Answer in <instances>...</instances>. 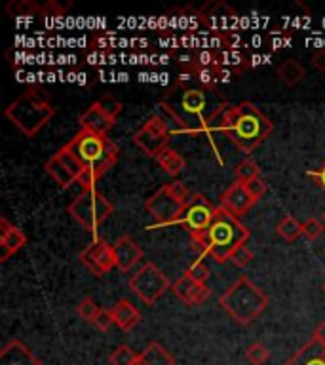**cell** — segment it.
<instances>
[{
    "label": "cell",
    "mask_w": 325,
    "mask_h": 365,
    "mask_svg": "<svg viewBox=\"0 0 325 365\" xmlns=\"http://www.w3.org/2000/svg\"><path fill=\"white\" fill-rule=\"evenodd\" d=\"M302 228H304V225H302L297 217L285 215L284 219L278 223L276 232H278V236H282L285 242H295L299 236H302Z\"/></svg>",
    "instance_id": "4316f807"
},
{
    "label": "cell",
    "mask_w": 325,
    "mask_h": 365,
    "mask_svg": "<svg viewBox=\"0 0 325 365\" xmlns=\"http://www.w3.org/2000/svg\"><path fill=\"white\" fill-rule=\"evenodd\" d=\"M312 65L316 71L325 72V50H316L312 54Z\"/></svg>",
    "instance_id": "ab89813d"
},
{
    "label": "cell",
    "mask_w": 325,
    "mask_h": 365,
    "mask_svg": "<svg viewBox=\"0 0 325 365\" xmlns=\"http://www.w3.org/2000/svg\"><path fill=\"white\" fill-rule=\"evenodd\" d=\"M324 291H325V281H324Z\"/></svg>",
    "instance_id": "7bdbcfd3"
},
{
    "label": "cell",
    "mask_w": 325,
    "mask_h": 365,
    "mask_svg": "<svg viewBox=\"0 0 325 365\" xmlns=\"http://www.w3.org/2000/svg\"><path fill=\"white\" fill-rule=\"evenodd\" d=\"M4 114L25 137H35L53 118L55 108L44 94L33 88V90L23 91L16 101L10 103Z\"/></svg>",
    "instance_id": "8992f818"
},
{
    "label": "cell",
    "mask_w": 325,
    "mask_h": 365,
    "mask_svg": "<svg viewBox=\"0 0 325 365\" xmlns=\"http://www.w3.org/2000/svg\"><path fill=\"white\" fill-rule=\"evenodd\" d=\"M324 221H325V213H324Z\"/></svg>",
    "instance_id": "ee69618b"
},
{
    "label": "cell",
    "mask_w": 325,
    "mask_h": 365,
    "mask_svg": "<svg viewBox=\"0 0 325 365\" xmlns=\"http://www.w3.org/2000/svg\"><path fill=\"white\" fill-rule=\"evenodd\" d=\"M42 6H44V13L42 16H63L71 8V2L61 4L57 0H48L46 4H42Z\"/></svg>",
    "instance_id": "8d00e7d4"
},
{
    "label": "cell",
    "mask_w": 325,
    "mask_h": 365,
    "mask_svg": "<svg viewBox=\"0 0 325 365\" xmlns=\"http://www.w3.org/2000/svg\"><path fill=\"white\" fill-rule=\"evenodd\" d=\"M95 103H97V105H99V107L113 120L119 118L120 114H122V111H124V103L120 101V99H116L114 96H103Z\"/></svg>",
    "instance_id": "1f68e13d"
},
{
    "label": "cell",
    "mask_w": 325,
    "mask_h": 365,
    "mask_svg": "<svg viewBox=\"0 0 325 365\" xmlns=\"http://www.w3.org/2000/svg\"><path fill=\"white\" fill-rule=\"evenodd\" d=\"M128 286L143 303L154 305L162 295L166 293L167 289H172L173 283L167 280V276L156 264L145 263L136 274L131 276Z\"/></svg>",
    "instance_id": "9c48e42d"
},
{
    "label": "cell",
    "mask_w": 325,
    "mask_h": 365,
    "mask_svg": "<svg viewBox=\"0 0 325 365\" xmlns=\"http://www.w3.org/2000/svg\"><path fill=\"white\" fill-rule=\"evenodd\" d=\"M257 204L253 198L249 196V192L246 191V185L240 183V181H234L228 185L223 194H221V206L223 210H226L228 213H232L234 217H240L246 215L253 206Z\"/></svg>",
    "instance_id": "9a60e30c"
},
{
    "label": "cell",
    "mask_w": 325,
    "mask_h": 365,
    "mask_svg": "<svg viewBox=\"0 0 325 365\" xmlns=\"http://www.w3.org/2000/svg\"><path fill=\"white\" fill-rule=\"evenodd\" d=\"M65 147L77 156L86 169L80 179L84 189H95V183L116 164L120 152L119 145L109 135H101L89 130H80Z\"/></svg>",
    "instance_id": "3957f363"
},
{
    "label": "cell",
    "mask_w": 325,
    "mask_h": 365,
    "mask_svg": "<svg viewBox=\"0 0 325 365\" xmlns=\"http://www.w3.org/2000/svg\"><path fill=\"white\" fill-rule=\"evenodd\" d=\"M284 365H325V347L312 337Z\"/></svg>",
    "instance_id": "7402d4cb"
},
{
    "label": "cell",
    "mask_w": 325,
    "mask_h": 365,
    "mask_svg": "<svg viewBox=\"0 0 325 365\" xmlns=\"http://www.w3.org/2000/svg\"><path fill=\"white\" fill-rule=\"evenodd\" d=\"M80 261L94 276H97V278L105 276L106 272H111L116 266L113 244H109L101 236H94V240L80 253Z\"/></svg>",
    "instance_id": "5bb4252c"
},
{
    "label": "cell",
    "mask_w": 325,
    "mask_h": 365,
    "mask_svg": "<svg viewBox=\"0 0 325 365\" xmlns=\"http://www.w3.org/2000/svg\"><path fill=\"white\" fill-rule=\"evenodd\" d=\"M6 13L10 18H33L44 13V6L35 0H12L6 4Z\"/></svg>",
    "instance_id": "484cf974"
},
{
    "label": "cell",
    "mask_w": 325,
    "mask_h": 365,
    "mask_svg": "<svg viewBox=\"0 0 325 365\" xmlns=\"http://www.w3.org/2000/svg\"><path fill=\"white\" fill-rule=\"evenodd\" d=\"M170 141H172V132H170L166 118L160 116V114H153L133 133V145L137 149H141L147 156L154 158V160L158 158L160 152H164L167 149Z\"/></svg>",
    "instance_id": "30bf717a"
},
{
    "label": "cell",
    "mask_w": 325,
    "mask_h": 365,
    "mask_svg": "<svg viewBox=\"0 0 325 365\" xmlns=\"http://www.w3.org/2000/svg\"><path fill=\"white\" fill-rule=\"evenodd\" d=\"M308 177L319 186V189H324L325 192V162L319 166L318 169H314V172H308Z\"/></svg>",
    "instance_id": "f35d334b"
},
{
    "label": "cell",
    "mask_w": 325,
    "mask_h": 365,
    "mask_svg": "<svg viewBox=\"0 0 325 365\" xmlns=\"http://www.w3.org/2000/svg\"><path fill=\"white\" fill-rule=\"evenodd\" d=\"M156 162H158L160 168L164 169L167 175H172V177H177V175L187 168V160H184L183 156L179 155L177 150L170 149V147H167L164 152H160Z\"/></svg>",
    "instance_id": "cb8c5ba5"
},
{
    "label": "cell",
    "mask_w": 325,
    "mask_h": 365,
    "mask_svg": "<svg viewBox=\"0 0 325 365\" xmlns=\"http://www.w3.org/2000/svg\"><path fill=\"white\" fill-rule=\"evenodd\" d=\"M243 185H246V191L249 192V196L253 198L255 202H259L260 198L266 194V191H268L266 181H263L260 177H255V179L248 181V183H243Z\"/></svg>",
    "instance_id": "e575fe53"
},
{
    "label": "cell",
    "mask_w": 325,
    "mask_h": 365,
    "mask_svg": "<svg viewBox=\"0 0 325 365\" xmlns=\"http://www.w3.org/2000/svg\"><path fill=\"white\" fill-rule=\"evenodd\" d=\"M274 124L251 101L226 105L215 122L213 133H223L243 155H251L272 133ZM213 137V135H211Z\"/></svg>",
    "instance_id": "7a4b0ae2"
},
{
    "label": "cell",
    "mask_w": 325,
    "mask_h": 365,
    "mask_svg": "<svg viewBox=\"0 0 325 365\" xmlns=\"http://www.w3.org/2000/svg\"><path fill=\"white\" fill-rule=\"evenodd\" d=\"M143 365H175V358L160 342H150L141 352Z\"/></svg>",
    "instance_id": "d4e9b609"
},
{
    "label": "cell",
    "mask_w": 325,
    "mask_h": 365,
    "mask_svg": "<svg viewBox=\"0 0 325 365\" xmlns=\"http://www.w3.org/2000/svg\"><path fill=\"white\" fill-rule=\"evenodd\" d=\"M304 77H307V69H304L297 60H285L284 63L278 67V78L287 86V88L297 86Z\"/></svg>",
    "instance_id": "603a6c76"
},
{
    "label": "cell",
    "mask_w": 325,
    "mask_h": 365,
    "mask_svg": "<svg viewBox=\"0 0 325 365\" xmlns=\"http://www.w3.org/2000/svg\"><path fill=\"white\" fill-rule=\"evenodd\" d=\"M137 358H139V354L133 348L122 344V347L114 348L113 354L109 356V361H111V365H133Z\"/></svg>",
    "instance_id": "f1b7e54d"
},
{
    "label": "cell",
    "mask_w": 325,
    "mask_h": 365,
    "mask_svg": "<svg viewBox=\"0 0 325 365\" xmlns=\"http://www.w3.org/2000/svg\"><path fill=\"white\" fill-rule=\"evenodd\" d=\"M78 122H80V130H89V132L101 133V135H109V132H111L114 128V124H116V120L111 118L97 103H94L92 107L86 108V111L80 114Z\"/></svg>",
    "instance_id": "d6986e66"
},
{
    "label": "cell",
    "mask_w": 325,
    "mask_h": 365,
    "mask_svg": "<svg viewBox=\"0 0 325 365\" xmlns=\"http://www.w3.org/2000/svg\"><path fill=\"white\" fill-rule=\"evenodd\" d=\"M226 105L228 101L219 88L184 86L183 82H177L160 99V107L166 111L167 116L173 118L183 132L190 135L206 133L209 137L213 135L215 122Z\"/></svg>",
    "instance_id": "6da1fadb"
},
{
    "label": "cell",
    "mask_w": 325,
    "mask_h": 365,
    "mask_svg": "<svg viewBox=\"0 0 325 365\" xmlns=\"http://www.w3.org/2000/svg\"><path fill=\"white\" fill-rule=\"evenodd\" d=\"M114 257H116V269L122 272H130L143 259V249L131 236H120L113 244Z\"/></svg>",
    "instance_id": "ac0fdd59"
},
{
    "label": "cell",
    "mask_w": 325,
    "mask_h": 365,
    "mask_svg": "<svg viewBox=\"0 0 325 365\" xmlns=\"http://www.w3.org/2000/svg\"><path fill=\"white\" fill-rule=\"evenodd\" d=\"M215 213H217V208L206 196L192 194L187 210L179 217L177 225H181L192 236V242H194V240H200L207 232V228L215 219Z\"/></svg>",
    "instance_id": "8fae6325"
},
{
    "label": "cell",
    "mask_w": 325,
    "mask_h": 365,
    "mask_svg": "<svg viewBox=\"0 0 325 365\" xmlns=\"http://www.w3.org/2000/svg\"><path fill=\"white\" fill-rule=\"evenodd\" d=\"M94 325L99 331L111 330V327H113V325H114L113 312L106 310V308H101V312H99V314H97V318H95V320H94Z\"/></svg>",
    "instance_id": "d590c367"
},
{
    "label": "cell",
    "mask_w": 325,
    "mask_h": 365,
    "mask_svg": "<svg viewBox=\"0 0 325 365\" xmlns=\"http://www.w3.org/2000/svg\"><path fill=\"white\" fill-rule=\"evenodd\" d=\"M314 339L318 342H321L325 347V320L321 323H319L318 327H316V331H314Z\"/></svg>",
    "instance_id": "60d3db41"
},
{
    "label": "cell",
    "mask_w": 325,
    "mask_h": 365,
    "mask_svg": "<svg viewBox=\"0 0 325 365\" xmlns=\"http://www.w3.org/2000/svg\"><path fill=\"white\" fill-rule=\"evenodd\" d=\"M44 172L52 177L61 189H69L75 183H80V179L86 174L84 166L78 162V158L72 155L67 147H61L50 160L44 164Z\"/></svg>",
    "instance_id": "7c38bea8"
},
{
    "label": "cell",
    "mask_w": 325,
    "mask_h": 365,
    "mask_svg": "<svg viewBox=\"0 0 325 365\" xmlns=\"http://www.w3.org/2000/svg\"><path fill=\"white\" fill-rule=\"evenodd\" d=\"M234 174H236V181L248 183V181L255 179V177H260V168L253 158H243L242 162H238Z\"/></svg>",
    "instance_id": "83f0119b"
},
{
    "label": "cell",
    "mask_w": 325,
    "mask_h": 365,
    "mask_svg": "<svg viewBox=\"0 0 325 365\" xmlns=\"http://www.w3.org/2000/svg\"><path fill=\"white\" fill-rule=\"evenodd\" d=\"M190 198L192 194L181 181H172L167 185L160 186L158 191L145 202V208L156 221L154 225L147 227L148 230L166 227V225H177L179 217L189 206Z\"/></svg>",
    "instance_id": "52a82bcc"
},
{
    "label": "cell",
    "mask_w": 325,
    "mask_h": 365,
    "mask_svg": "<svg viewBox=\"0 0 325 365\" xmlns=\"http://www.w3.org/2000/svg\"><path fill=\"white\" fill-rule=\"evenodd\" d=\"M0 365H42V361L18 339H12L0 350Z\"/></svg>",
    "instance_id": "ffe728a7"
},
{
    "label": "cell",
    "mask_w": 325,
    "mask_h": 365,
    "mask_svg": "<svg viewBox=\"0 0 325 365\" xmlns=\"http://www.w3.org/2000/svg\"><path fill=\"white\" fill-rule=\"evenodd\" d=\"M172 291L175 293V297H177L179 301H183L187 306L204 305V303L209 299V295H211V291H209V288H207L206 283L192 280L189 274L181 276V278L172 286Z\"/></svg>",
    "instance_id": "2e32d148"
},
{
    "label": "cell",
    "mask_w": 325,
    "mask_h": 365,
    "mask_svg": "<svg viewBox=\"0 0 325 365\" xmlns=\"http://www.w3.org/2000/svg\"><path fill=\"white\" fill-rule=\"evenodd\" d=\"M25 244L27 236L23 230L12 225L6 217H0V263H6Z\"/></svg>",
    "instance_id": "e0dca14e"
},
{
    "label": "cell",
    "mask_w": 325,
    "mask_h": 365,
    "mask_svg": "<svg viewBox=\"0 0 325 365\" xmlns=\"http://www.w3.org/2000/svg\"><path fill=\"white\" fill-rule=\"evenodd\" d=\"M324 232H325V221L324 219H318V217L308 219V221L304 223V228H302V234H304L308 240H318Z\"/></svg>",
    "instance_id": "d6a6232c"
},
{
    "label": "cell",
    "mask_w": 325,
    "mask_h": 365,
    "mask_svg": "<svg viewBox=\"0 0 325 365\" xmlns=\"http://www.w3.org/2000/svg\"><path fill=\"white\" fill-rule=\"evenodd\" d=\"M67 210L80 227L97 236V228L113 215L114 206L97 189H84L69 204Z\"/></svg>",
    "instance_id": "ba28073f"
},
{
    "label": "cell",
    "mask_w": 325,
    "mask_h": 365,
    "mask_svg": "<svg viewBox=\"0 0 325 365\" xmlns=\"http://www.w3.org/2000/svg\"><path fill=\"white\" fill-rule=\"evenodd\" d=\"M133 365H143V359H141V354H139V358H137V361Z\"/></svg>",
    "instance_id": "b9f144b4"
},
{
    "label": "cell",
    "mask_w": 325,
    "mask_h": 365,
    "mask_svg": "<svg viewBox=\"0 0 325 365\" xmlns=\"http://www.w3.org/2000/svg\"><path fill=\"white\" fill-rule=\"evenodd\" d=\"M99 312H101L99 305H97V303H95L92 297H86V299H82L77 305V314L82 318L84 322L94 323V320L97 318V314H99Z\"/></svg>",
    "instance_id": "4dcf8cb0"
},
{
    "label": "cell",
    "mask_w": 325,
    "mask_h": 365,
    "mask_svg": "<svg viewBox=\"0 0 325 365\" xmlns=\"http://www.w3.org/2000/svg\"><path fill=\"white\" fill-rule=\"evenodd\" d=\"M200 21L211 35H217L221 38L228 40V35L238 27V12L232 6H228L223 0H213L207 2L200 10Z\"/></svg>",
    "instance_id": "4fadbf2b"
},
{
    "label": "cell",
    "mask_w": 325,
    "mask_h": 365,
    "mask_svg": "<svg viewBox=\"0 0 325 365\" xmlns=\"http://www.w3.org/2000/svg\"><path fill=\"white\" fill-rule=\"evenodd\" d=\"M246 358L253 365H265L270 359V350L263 342H253L246 348Z\"/></svg>",
    "instance_id": "f546056e"
},
{
    "label": "cell",
    "mask_w": 325,
    "mask_h": 365,
    "mask_svg": "<svg viewBox=\"0 0 325 365\" xmlns=\"http://www.w3.org/2000/svg\"><path fill=\"white\" fill-rule=\"evenodd\" d=\"M249 228L243 227L238 217L223 208H217L215 219L200 240H194V247L202 255L211 257L217 264L231 261L232 255L248 244Z\"/></svg>",
    "instance_id": "277c9868"
},
{
    "label": "cell",
    "mask_w": 325,
    "mask_h": 365,
    "mask_svg": "<svg viewBox=\"0 0 325 365\" xmlns=\"http://www.w3.org/2000/svg\"><path fill=\"white\" fill-rule=\"evenodd\" d=\"M184 274H189L192 280L206 283V280L209 278V269H207L206 264H204V261H202V259H196L194 263L190 264L189 269H187V272H184Z\"/></svg>",
    "instance_id": "836d02e7"
},
{
    "label": "cell",
    "mask_w": 325,
    "mask_h": 365,
    "mask_svg": "<svg viewBox=\"0 0 325 365\" xmlns=\"http://www.w3.org/2000/svg\"><path fill=\"white\" fill-rule=\"evenodd\" d=\"M251 259H253V253L249 252L248 246L240 247L234 255H232V263L236 264V266H240V269H243V266H248L249 263H251Z\"/></svg>",
    "instance_id": "74e56055"
},
{
    "label": "cell",
    "mask_w": 325,
    "mask_h": 365,
    "mask_svg": "<svg viewBox=\"0 0 325 365\" xmlns=\"http://www.w3.org/2000/svg\"><path fill=\"white\" fill-rule=\"evenodd\" d=\"M219 305L234 322L240 325H249L266 310L268 297L248 276H240L231 288L221 295Z\"/></svg>",
    "instance_id": "5b68a950"
},
{
    "label": "cell",
    "mask_w": 325,
    "mask_h": 365,
    "mask_svg": "<svg viewBox=\"0 0 325 365\" xmlns=\"http://www.w3.org/2000/svg\"><path fill=\"white\" fill-rule=\"evenodd\" d=\"M114 318V325L120 327L122 331H131L136 330L139 322H141V312L137 308L131 301L120 299L116 305L111 308Z\"/></svg>",
    "instance_id": "44dd1931"
}]
</instances>
